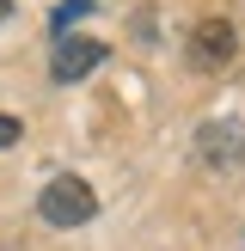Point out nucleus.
Wrapping results in <instances>:
<instances>
[{
	"mask_svg": "<svg viewBox=\"0 0 245 251\" xmlns=\"http://www.w3.org/2000/svg\"><path fill=\"white\" fill-rule=\"evenodd\" d=\"M196 166L215 172V178L245 172V123L239 117H208L202 129H196Z\"/></svg>",
	"mask_w": 245,
	"mask_h": 251,
	"instance_id": "obj_1",
	"label": "nucleus"
},
{
	"mask_svg": "<svg viewBox=\"0 0 245 251\" xmlns=\"http://www.w3.org/2000/svg\"><path fill=\"white\" fill-rule=\"evenodd\" d=\"M37 215L49 221V227H86V221L98 215V196H92V184L86 178H74V172H61V178H49L43 184V196H37Z\"/></svg>",
	"mask_w": 245,
	"mask_h": 251,
	"instance_id": "obj_2",
	"label": "nucleus"
},
{
	"mask_svg": "<svg viewBox=\"0 0 245 251\" xmlns=\"http://www.w3.org/2000/svg\"><path fill=\"white\" fill-rule=\"evenodd\" d=\"M184 55H190L196 74H220L233 55H239V31H233V19H202L190 31V49H184Z\"/></svg>",
	"mask_w": 245,
	"mask_h": 251,
	"instance_id": "obj_3",
	"label": "nucleus"
},
{
	"mask_svg": "<svg viewBox=\"0 0 245 251\" xmlns=\"http://www.w3.org/2000/svg\"><path fill=\"white\" fill-rule=\"evenodd\" d=\"M104 55H110V49L98 43V37H55V55H49V80L74 86V80H86V74H92Z\"/></svg>",
	"mask_w": 245,
	"mask_h": 251,
	"instance_id": "obj_4",
	"label": "nucleus"
},
{
	"mask_svg": "<svg viewBox=\"0 0 245 251\" xmlns=\"http://www.w3.org/2000/svg\"><path fill=\"white\" fill-rule=\"evenodd\" d=\"M19 135H24V123H19V117H6V110H0V147H12V141H19Z\"/></svg>",
	"mask_w": 245,
	"mask_h": 251,
	"instance_id": "obj_5",
	"label": "nucleus"
},
{
	"mask_svg": "<svg viewBox=\"0 0 245 251\" xmlns=\"http://www.w3.org/2000/svg\"><path fill=\"white\" fill-rule=\"evenodd\" d=\"M6 12H12V0H0V25H6Z\"/></svg>",
	"mask_w": 245,
	"mask_h": 251,
	"instance_id": "obj_6",
	"label": "nucleus"
}]
</instances>
